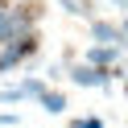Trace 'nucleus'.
I'll return each instance as SVG.
<instances>
[{
  "label": "nucleus",
  "instance_id": "obj_1",
  "mask_svg": "<svg viewBox=\"0 0 128 128\" xmlns=\"http://www.w3.org/2000/svg\"><path fill=\"white\" fill-rule=\"evenodd\" d=\"M21 37H29V17L17 8H0V46L21 42Z\"/></svg>",
  "mask_w": 128,
  "mask_h": 128
},
{
  "label": "nucleus",
  "instance_id": "obj_2",
  "mask_svg": "<svg viewBox=\"0 0 128 128\" xmlns=\"http://www.w3.org/2000/svg\"><path fill=\"white\" fill-rule=\"evenodd\" d=\"M70 78H74L78 87H108L112 83V70H99V66H91V62H83V66L70 70Z\"/></svg>",
  "mask_w": 128,
  "mask_h": 128
},
{
  "label": "nucleus",
  "instance_id": "obj_3",
  "mask_svg": "<svg viewBox=\"0 0 128 128\" xmlns=\"http://www.w3.org/2000/svg\"><path fill=\"white\" fill-rule=\"evenodd\" d=\"M91 37L103 42V46H120L124 42V29H116L112 21H91Z\"/></svg>",
  "mask_w": 128,
  "mask_h": 128
},
{
  "label": "nucleus",
  "instance_id": "obj_4",
  "mask_svg": "<svg viewBox=\"0 0 128 128\" xmlns=\"http://www.w3.org/2000/svg\"><path fill=\"white\" fill-rule=\"evenodd\" d=\"M116 58H120V46H95V50H87V62L99 66V70H108Z\"/></svg>",
  "mask_w": 128,
  "mask_h": 128
},
{
  "label": "nucleus",
  "instance_id": "obj_5",
  "mask_svg": "<svg viewBox=\"0 0 128 128\" xmlns=\"http://www.w3.org/2000/svg\"><path fill=\"white\" fill-rule=\"evenodd\" d=\"M37 99H42V108L50 112V116H58V112H66V95H62V91H42Z\"/></svg>",
  "mask_w": 128,
  "mask_h": 128
},
{
  "label": "nucleus",
  "instance_id": "obj_6",
  "mask_svg": "<svg viewBox=\"0 0 128 128\" xmlns=\"http://www.w3.org/2000/svg\"><path fill=\"white\" fill-rule=\"evenodd\" d=\"M62 12H70V17H91V4H87V0H62Z\"/></svg>",
  "mask_w": 128,
  "mask_h": 128
},
{
  "label": "nucleus",
  "instance_id": "obj_7",
  "mask_svg": "<svg viewBox=\"0 0 128 128\" xmlns=\"http://www.w3.org/2000/svg\"><path fill=\"white\" fill-rule=\"evenodd\" d=\"M21 91H25V95H42L46 83H42V78H25V83H21Z\"/></svg>",
  "mask_w": 128,
  "mask_h": 128
},
{
  "label": "nucleus",
  "instance_id": "obj_8",
  "mask_svg": "<svg viewBox=\"0 0 128 128\" xmlns=\"http://www.w3.org/2000/svg\"><path fill=\"white\" fill-rule=\"evenodd\" d=\"M70 128H103V120H99V116H87V120H74Z\"/></svg>",
  "mask_w": 128,
  "mask_h": 128
},
{
  "label": "nucleus",
  "instance_id": "obj_9",
  "mask_svg": "<svg viewBox=\"0 0 128 128\" xmlns=\"http://www.w3.org/2000/svg\"><path fill=\"white\" fill-rule=\"evenodd\" d=\"M8 124H17V116L12 112H0V128H8Z\"/></svg>",
  "mask_w": 128,
  "mask_h": 128
},
{
  "label": "nucleus",
  "instance_id": "obj_10",
  "mask_svg": "<svg viewBox=\"0 0 128 128\" xmlns=\"http://www.w3.org/2000/svg\"><path fill=\"white\" fill-rule=\"evenodd\" d=\"M112 4H116V8H128V0H112Z\"/></svg>",
  "mask_w": 128,
  "mask_h": 128
},
{
  "label": "nucleus",
  "instance_id": "obj_11",
  "mask_svg": "<svg viewBox=\"0 0 128 128\" xmlns=\"http://www.w3.org/2000/svg\"><path fill=\"white\" fill-rule=\"evenodd\" d=\"M124 33H128V21H124Z\"/></svg>",
  "mask_w": 128,
  "mask_h": 128
}]
</instances>
